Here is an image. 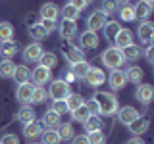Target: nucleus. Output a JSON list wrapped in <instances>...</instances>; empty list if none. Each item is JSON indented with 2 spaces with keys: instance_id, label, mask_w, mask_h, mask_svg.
I'll use <instances>...</instances> for the list:
<instances>
[{
  "instance_id": "obj_22",
  "label": "nucleus",
  "mask_w": 154,
  "mask_h": 144,
  "mask_svg": "<svg viewBox=\"0 0 154 144\" xmlns=\"http://www.w3.org/2000/svg\"><path fill=\"white\" fill-rule=\"evenodd\" d=\"M143 77H144V71L139 65H131V67L125 69V79H127V83H137L139 85L143 81Z\"/></svg>"
},
{
  "instance_id": "obj_9",
  "label": "nucleus",
  "mask_w": 154,
  "mask_h": 144,
  "mask_svg": "<svg viewBox=\"0 0 154 144\" xmlns=\"http://www.w3.org/2000/svg\"><path fill=\"white\" fill-rule=\"evenodd\" d=\"M118 119H119V123L122 125H129V123H133L135 119L139 117V112L133 108V106H123V108H118Z\"/></svg>"
},
{
  "instance_id": "obj_36",
  "label": "nucleus",
  "mask_w": 154,
  "mask_h": 144,
  "mask_svg": "<svg viewBox=\"0 0 154 144\" xmlns=\"http://www.w3.org/2000/svg\"><path fill=\"white\" fill-rule=\"evenodd\" d=\"M38 62H41L38 65H45V67H48V69H52V67L58 65V56L54 54V52H42V56H41Z\"/></svg>"
},
{
  "instance_id": "obj_43",
  "label": "nucleus",
  "mask_w": 154,
  "mask_h": 144,
  "mask_svg": "<svg viewBox=\"0 0 154 144\" xmlns=\"http://www.w3.org/2000/svg\"><path fill=\"white\" fill-rule=\"evenodd\" d=\"M52 112H56L58 115L66 113L67 112V106H66V100H52Z\"/></svg>"
},
{
  "instance_id": "obj_8",
  "label": "nucleus",
  "mask_w": 154,
  "mask_h": 144,
  "mask_svg": "<svg viewBox=\"0 0 154 144\" xmlns=\"http://www.w3.org/2000/svg\"><path fill=\"white\" fill-rule=\"evenodd\" d=\"M135 98H137L141 104H150L152 98H154V88H152V85H148V83L139 85L137 90H135Z\"/></svg>"
},
{
  "instance_id": "obj_28",
  "label": "nucleus",
  "mask_w": 154,
  "mask_h": 144,
  "mask_svg": "<svg viewBox=\"0 0 154 144\" xmlns=\"http://www.w3.org/2000/svg\"><path fill=\"white\" fill-rule=\"evenodd\" d=\"M56 133H58V136H60V140H71V138L75 136L73 134V125L71 123H60L56 127Z\"/></svg>"
},
{
  "instance_id": "obj_24",
  "label": "nucleus",
  "mask_w": 154,
  "mask_h": 144,
  "mask_svg": "<svg viewBox=\"0 0 154 144\" xmlns=\"http://www.w3.org/2000/svg\"><path fill=\"white\" fill-rule=\"evenodd\" d=\"M12 79L16 81L17 85H21V83H27V81L31 79V71H29V67H25V65H16V69H14V75H12Z\"/></svg>"
},
{
  "instance_id": "obj_32",
  "label": "nucleus",
  "mask_w": 154,
  "mask_h": 144,
  "mask_svg": "<svg viewBox=\"0 0 154 144\" xmlns=\"http://www.w3.org/2000/svg\"><path fill=\"white\" fill-rule=\"evenodd\" d=\"M83 102H85V100H83V96H81V94H77V92H69V94H67V98H66L67 112H73V110H77Z\"/></svg>"
},
{
  "instance_id": "obj_48",
  "label": "nucleus",
  "mask_w": 154,
  "mask_h": 144,
  "mask_svg": "<svg viewBox=\"0 0 154 144\" xmlns=\"http://www.w3.org/2000/svg\"><path fill=\"white\" fill-rule=\"evenodd\" d=\"M144 58L148 60V64H152V62H154V46L152 44L146 46V50H144Z\"/></svg>"
},
{
  "instance_id": "obj_13",
  "label": "nucleus",
  "mask_w": 154,
  "mask_h": 144,
  "mask_svg": "<svg viewBox=\"0 0 154 144\" xmlns=\"http://www.w3.org/2000/svg\"><path fill=\"white\" fill-rule=\"evenodd\" d=\"M127 127H129V131L133 133V136H141V134H144V133L148 131V127H150V121H148L146 117H141V115H139V117L135 119L133 123H129Z\"/></svg>"
},
{
  "instance_id": "obj_25",
  "label": "nucleus",
  "mask_w": 154,
  "mask_h": 144,
  "mask_svg": "<svg viewBox=\"0 0 154 144\" xmlns=\"http://www.w3.org/2000/svg\"><path fill=\"white\" fill-rule=\"evenodd\" d=\"M141 48H139V44H129V46H125L122 48V56H123V60H129V62H135V60H139L141 58Z\"/></svg>"
},
{
  "instance_id": "obj_51",
  "label": "nucleus",
  "mask_w": 154,
  "mask_h": 144,
  "mask_svg": "<svg viewBox=\"0 0 154 144\" xmlns=\"http://www.w3.org/2000/svg\"><path fill=\"white\" fill-rule=\"evenodd\" d=\"M64 81H66V83H71V81H75V75H73V73L69 71V73L66 75V79H64Z\"/></svg>"
},
{
  "instance_id": "obj_46",
  "label": "nucleus",
  "mask_w": 154,
  "mask_h": 144,
  "mask_svg": "<svg viewBox=\"0 0 154 144\" xmlns=\"http://www.w3.org/2000/svg\"><path fill=\"white\" fill-rule=\"evenodd\" d=\"M67 4H71L73 8H77V10L81 12V10H85V8H87V6L91 4V0H69Z\"/></svg>"
},
{
  "instance_id": "obj_23",
  "label": "nucleus",
  "mask_w": 154,
  "mask_h": 144,
  "mask_svg": "<svg viewBox=\"0 0 154 144\" xmlns=\"http://www.w3.org/2000/svg\"><path fill=\"white\" fill-rule=\"evenodd\" d=\"M17 119H19V121H21L23 125L35 121V110L31 108V104H25V106H21V108H19V112H17Z\"/></svg>"
},
{
  "instance_id": "obj_29",
  "label": "nucleus",
  "mask_w": 154,
  "mask_h": 144,
  "mask_svg": "<svg viewBox=\"0 0 154 144\" xmlns=\"http://www.w3.org/2000/svg\"><path fill=\"white\" fill-rule=\"evenodd\" d=\"M85 125V131L87 133H94V131H102V119L98 117L96 113H93L89 119L83 123Z\"/></svg>"
},
{
  "instance_id": "obj_7",
  "label": "nucleus",
  "mask_w": 154,
  "mask_h": 144,
  "mask_svg": "<svg viewBox=\"0 0 154 144\" xmlns=\"http://www.w3.org/2000/svg\"><path fill=\"white\" fill-rule=\"evenodd\" d=\"M108 21V17L104 16L100 10H94L93 14H91L89 17H87V27H89V31H93V33H96V31H100V29L104 27V23Z\"/></svg>"
},
{
  "instance_id": "obj_17",
  "label": "nucleus",
  "mask_w": 154,
  "mask_h": 144,
  "mask_svg": "<svg viewBox=\"0 0 154 144\" xmlns=\"http://www.w3.org/2000/svg\"><path fill=\"white\" fill-rule=\"evenodd\" d=\"M60 123H62V117H60L56 112L46 110V112L42 113V119H41V125H42V127H46V129H56Z\"/></svg>"
},
{
  "instance_id": "obj_41",
  "label": "nucleus",
  "mask_w": 154,
  "mask_h": 144,
  "mask_svg": "<svg viewBox=\"0 0 154 144\" xmlns=\"http://www.w3.org/2000/svg\"><path fill=\"white\" fill-rule=\"evenodd\" d=\"M79 10L73 8L71 4H66L64 8H62V17L64 19H69V21H77V17H79Z\"/></svg>"
},
{
  "instance_id": "obj_44",
  "label": "nucleus",
  "mask_w": 154,
  "mask_h": 144,
  "mask_svg": "<svg viewBox=\"0 0 154 144\" xmlns=\"http://www.w3.org/2000/svg\"><path fill=\"white\" fill-rule=\"evenodd\" d=\"M0 144H19V138L12 133H6L2 138H0Z\"/></svg>"
},
{
  "instance_id": "obj_10",
  "label": "nucleus",
  "mask_w": 154,
  "mask_h": 144,
  "mask_svg": "<svg viewBox=\"0 0 154 144\" xmlns=\"http://www.w3.org/2000/svg\"><path fill=\"white\" fill-rule=\"evenodd\" d=\"M137 35H139V40H141V42L150 44L152 37H154V25L148 21V19H144L141 25H139V29H137Z\"/></svg>"
},
{
  "instance_id": "obj_45",
  "label": "nucleus",
  "mask_w": 154,
  "mask_h": 144,
  "mask_svg": "<svg viewBox=\"0 0 154 144\" xmlns=\"http://www.w3.org/2000/svg\"><path fill=\"white\" fill-rule=\"evenodd\" d=\"M38 23L42 25V29H45L48 35H50L52 31H56V21H50V19H42V21H38Z\"/></svg>"
},
{
  "instance_id": "obj_5",
  "label": "nucleus",
  "mask_w": 154,
  "mask_h": 144,
  "mask_svg": "<svg viewBox=\"0 0 154 144\" xmlns=\"http://www.w3.org/2000/svg\"><path fill=\"white\" fill-rule=\"evenodd\" d=\"M85 83L89 85V86H93V88H98L100 85H104V81H106V73L100 67H91L89 69V73H87L85 77Z\"/></svg>"
},
{
  "instance_id": "obj_1",
  "label": "nucleus",
  "mask_w": 154,
  "mask_h": 144,
  "mask_svg": "<svg viewBox=\"0 0 154 144\" xmlns=\"http://www.w3.org/2000/svg\"><path fill=\"white\" fill-rule=\"evenodd\" d=\"M93 100L96 102V106H98V113L100 115H106V117H110V115H116V112H118L119 104H118V96H116L114 92H96L93 96Z\"/></svg>"
},
{
  "instance_id": "obj_37",
  "label": "nucleus",
  "mask_w": 154,
  "mask_h": 144,
  "mask_svg": "<svg viewBox=\"0 0 154 144\" xmlns=\"http://www.w3.org/2000/svg\"><path fill=\"white\" fill-rule=\"evenodd\" d=\"M29 35H31L33 38H37V42H38V40H45V38L48 37V33L42 29L41 23H31V27H29Z\"/></svg>"
},
{
  "instance_id": "obj_11",
  "label": "nucleus",
  "mask_w": 154,
  "mask_h": 144,
  "mask_svg": "<svg viewBox=\"0 0 154 144\" xmlns=\"http://www.w3.org/2000/svg\"><path fill=\"white\" fill-rule=\"evenodd\" d=\"M108 83L112 86V90H119L127 85V79H125V71L123 69H112L108 77Z\"/></svg>"
},
{
  "instance_id": "obj_33",
  "label": "nucleus",
  "mask_w": 154,
  "mask_h": 144,
  "mask_svg": "<svg viewBox=\"0 0 154 144\" xmlns=\"http://www.w3.org/2000/svg\"><path fill=\"white\" fill-rule=\"evenodd\" d=\"M71 117H73V121H77V123H85L87 119L91 117V112L87 110V106H85V102L79 106L77 110H73L71 112Z\"/></svg>"
},
{
  "instance_id": "obj_47",
  "label": "nucleus",
  "mask_w": 154,
  "mask_h": 144,
  "mask_svg": "<svg viewBox=\"0 0 154 144\" xmlns=\"http://www.w3.org/2000/svg\"><path fill=\"white\" fill-rule=\"evenodd\" d=\"M71 144H89V138H87V134H77L71 138Z\"/></svg>"
},
{
  "instance_id": "obj_40",
  "label": "nucleus",
  "mask_w": 154,
  "mask_h": 144,
  "mask_svg": "<svg viewBox=\"0 0 154 144\" xmlns=\"http://www.w3.org/2000/svg\"><path fill=\"white\" fill-rule=\"evenodd\" d=\"M118 8H119L118 0H102V8H100V12L108 17V16H112V14L118 12Z\"/></svg>"
},
{
  "instance_id": "obj_4",
  "label": "nucleus",
  "mask_w": 154,
  "mask_h": 144,
  "mask_svg": "<svg viewBox=\"0 0 154 144\" xmlns=\"http://www.w3.org/2000/svg\"><path fill=\"white\" fill-rule=\"evenodd\" d=\"M31 81L35 86H42L46 83H50L52 81V69H48L45 65H37L35 69L31 71Z\"/></svg>"
},
{
  "instance_id": "obj_2",
  "label": "nucleus",
  "mask_w": 154,
  "mask_h": 144,
  "mask_svg": "<svg viewBox=\"0 0 154 144\" xmlns=\"http://www.w3.org/2000/svg\"><path fill=\"white\" fill-rule=\"evenodd\" d=\"M100 60H102V64L104 67H108L110 71L112 69H119V67L123 65V56H122V50L119 48H116V46H108L106 50L100 54Z\"/></svg>"
},
{
  "instance_id": "obj_6",
  "label": "nucleus",
  "mask_w": 154,
  "mask_h": 144,
  "mask_svg": "<svg viewBox=\"0 0 154 144\" xmlns=\"http://www.w3.org/2000/svg\"><path fill=\"white\" fill-rule=\"evenodd\" d=\"M42 52H45V48L41 46V42H31V44H27L25 48H23L21 56L25 62H38L42 56Z\"/></svg>"
},
{
  "instance_id": "obj_21",
  "label": "nucleus",
  "mask_w": 154,
  "mask_h": 144,
  "mask_svg": "<svg viewBox=\"0 0 154 144\" xmlns=\"http://www.w3.org/2000/svg\"><path fill=\"white\" fill-rule=\"evenodd\" d=\"M64 58L67 60V64H69V65H73V64H77V62H83L85 60V52L81 50L79 46H71V48H67V50L64 52Z\"/></svg>"
},
{
  "instance_id": "obj_38",
  "label": "nucleus",
  "mask_w": 154,
  "mask_h": 144,
  "mask_svg": "<svg viewBox=\"0 0 154 144\" xmlns=\"http://www.w3.org/2000/svg\"><path fill=\"white\" fill-rule=\"evenodd\" d=\"M42 144H60V136H58L56 129H46V131H42Z\"/></svg>"
},
{
  "instance_id": "obj_14",
  "label": "nucleus",
  "mask_w": 154,
  "mask_h": 144,
  "mask_svg": "<svg viewBox=\"0 0 154 144\" xmlns=\"http://www.w3.org/2000/svg\"><path fill=\"white\" fill-rule=\"evenodd\" d=\"M79 46L81 48H89V50L96 48V46H98V35L87 29V31L81 33V37H79Z\"/></svg>"
},
{
  "instance_id": "obj_52",
  "label": "nucleus",
  "mask_w": 154,
  "mask_h": 144,
  "mask_svg": "<svg viewBox=\"0 0 154 144\" xmlns=\"http://www.w3.org/2000/svg\"><path fill=\"white\" fill-rule=\"evenodd\" d=\"M129 2H131V0H118L119 6H123V4H129Z\"/></svg>"
},
{
  "instance_id": "obj_54",
  "label": "nucleus",
  "mask_w": 154,
  "mask_h": 144,
  "mask_svg": "<svg viewBox=\"0 0 154 144\" xmlns=\"http://www.w3.org/2000/svg\"><path fill=\"white\" fill-rule=\"evenodd\" d=\"M37 144H42V142H37Z\"/></svg>"
},
{
  "instance_id": "obj_12",
  "label": "nucleus",
  "mask_w": 154,
  "mask_h": 144,
  "mask_svg": "<svg viewBox=\"0 0 154 144\" xmlns=\"http://www.w3.org/2000/svg\"><path fill=\"white\" fill-rule=\"evenodd\" d=\"M58 33L62 38H73L77 35V21H69V19H62V23L58 25Z\"/></svg>"
},
{
  "instance_id": "obj_53",
  "label": "nucleus",
  "mask_w": 154,
  "mask_h": 144,
  "mask_svg": "<svg viewBox=\"0 0 154 144\" xmlns=\"http://www.w3.org/2000/svg\"><path fill=\"white\" fill-rule=\"evenodd\" d=\"M143 2H152L154 4V0H143Z\"/></svg>"
},
{
  "instance_id": "obj_35",
  "label": "nucleus",
  "mask_w": 154,
  "mask_h": 144,
  "mask_svg": "<svg viewBox=\"0 0 154 144\" xmlns=\"http://www.w3.org/2000/svg\"><path fill=\"white\" fill-rule=\"evenodd\" d=\"M0 54H4L6 58H12L17 54V42L16 40H6L0 42Z\"/></svg>"
},
{
  "instance_id": "obj_15",
  "label": "nucleus",
  "mask_w": 154,
  "mask_h": 144,
  "mask_svg": "<svg viewBox=\"0 0 154 144\" xmlns=\"http://www.w3.org/2000/svg\"><path fill=\"white\" fill-rule=\"evenodd\" d=\"M33 90H35V85H33V83H29V81H27V83L17 85V90H16L17 100H19V102H23V104H27L29 100H31Z\"/></svg>"
},
{
  "instance_id": "obj_18",
  "label": "nucleus",
  "mask_w": 154,
  "mask_h": 144,
  "mask_svg": "<svg viewBox=\"0 0 154 144\" xmlns=\"http://www.w3.org/2000/svg\"><path fill=\"white\" fill-rule=\"evenodd\" d=\"M114 42H116V48H125V46H129V44H133V33L129 31V29H119V33L116 35L114 38Z\"/></svg>"
},
{
  "instance_id": "obj_50",
  "label": "nucleus",
  "mask_w": 154,
  "mask_h": 144,
  "mask_svg": "<svg viewBox=\"0 0 154 144\" xmlns=\"http://www.w3.org/2000/svg\"><path fill=\"white\" fill-rule=\"evenodd\" d=\"M125 144H146V142H144L141 136H131V138H129V140L125 142Z\"/></svg>"
},
{
  "instance_id": "obj_49",
  "label": "nucleus",
  "mask_w": 154,
  "mask_h": 144,
  "mask_svg": "<svg viewBox=\"0 0 154 144\" xmlns=\"http://www.w3.org/2000/svg\"><path fill=\"white\" fill-rule=\"evenodd\" d=\"M85 106H87V110L91 112V115H93V113H98V106H96L94 100H89V102H85Z\"/></svg>"
},
{
  "instance_id": "obj_30",
  "label": "nucleus",
  "mask_w": 154,
  "mask_h": 144,
  "mask_svg": "<svg viewBox=\"0 0 154 144\" xmlns=\"http://www.w3.org/2000/svg\"><path fill=\"white\" fill-rule=\"evenodd\" d=\"M118 12H119V19L122 21H135V6L133 4H123L122 8H118Z\"/></svg>"
},
{
  "instance_id": "obj_31",
  "label": "nucleus",
  "mask_w": 154,
  "mask_h": 144,
  "mask_svg": "<svg viewBox=\"0 0 154 144\" xmlns=\"http://www.w3.org/2000/svg\"><path fill=\"white\" fill-rule=\"evenodd\" d=\"M14 69H16V64H14L10 58H6V60L0 62V77H4V79H12Z\"/></svg>"
},
{
  "instance_id": "obj_39",
  "label": "nucleus",
  "mask_w": 154,
  "mask_h": 144,
  "mask_svg": "<svg viewBox=\"0 0 154 144\" xmlns=\"http://www.w3.org/2000/svg\"><path fill=\"white\" fill-rule=\"evenodd\" d=\"M46 98H48V94H46L45 86H35V90H33V94H31V100H29V102L37 106V104H42Z\"/></svg>"
},
{
  "instance_id": "obj_20",
  "label": "nucleus",
  "mask_w": 154,
  "mask_h": 144,
  "mask_svg": "<svg viewBox=\"0 0 154 144\" xmlns=\"http://www.w3.org/2000/svg\"><path fill=\"white\" fill-rule=\"evenodd\" d=\"M152 8H154V4L152 2H143V0H139L137 4H135V17H139V19H148L150 17V14H152Z\"/></svg>"
},
{
  "instance_id": "obj_27",
  "label": "nucleus",
  "mask_w": 154,
  "mask_h": 144,
  "mask_svg": "<svg viewBox=\"0 0 154 144\" xmlns=\"http://www.w3.org/2000/svg\"><path fill=\"white\" fill-rule=\"evenodd\" d=\"M91 65L87 60H83V62H77V64H73L71 65V73L75 75V79H83V77L89 73V69H91Z\"/></svg>"
},
{
  "instance_id": "obj_3",
  "label": "nucleus",
  "mask_w": 154,
  "mask_h": 144,
  "mask_svg": "<svg viewBox=\"0 0 154 144\" xmlns=\"http://www.w3.org/2000/svg\"><path fill=\"white\" fill-rule=\"evenodd\" d=\"M69 83H66L64 79H54L50 81V86H48V98L52 100H66L67 94H69Z\"/></svg>"
},
{
  "instance_id": "obj_42",
  "label": "nucleus",
  "mask_w": 154,
  "mask_h": 144,
  "mask_svg": "<svg viewBox=\"0 0 154 144\" xmlns=\"http://www.w3.org/2000/svg\"><path fill=\"white\" fill-rule=\"evenodd\" d=\"M87 138H89V144H104L106 136L102 131H94V133H87Z\"/></svg>"
},
{
  "instance_id": "obj_26",
  "label": "nucleus",
  "mask_w": 154,
  "mask_h": 144,
  "mask_svg": "<svg viewBox=\"0 0 154 144\" xmlns=\"http://www.w3.org/2000/svg\"><path fill=\"white\" fill-rule=\"evenodd\" d=\"M119 29H122V25H119V21H106L102 31H104V38L106 40H114L116 35L119 33Z\"/></svg>"
},
{
  "instance_id": "obj_19",
  "label": "nucleus",
  "mask_w": 154,
  "mask_h": 144,
  "mask_svg": "<svg viewBox=\"0 0 154 144\" xmlns=\"http://www.w3.org/2000/svg\"><path fill=\"white\" fill-rule=\"evenodd\" d=\"M42 125L37 121H31V123H27V125H23V136L25 138H29V140H33V138H37V136H41L42 134Z\"/></svg>"
},
{
  "instance_id": "obj_34",
  "label": "nucleus",
  "mask_w": 154,
  "mask_h": 144,
  "mask_svg": "<svg viewBox=\"0 0 154 144\" xmlns=\"http://www.w3.org/2000/svg\"><path fill=\"white\" fill-rule=\"evenodd\" d=\"M14 25L8 21H0V42L6 40H14Z\"/></svg>"
},
{
  "instance_id": "obj_16",
  "label": "nucleus",
  "mask_w": 154,
  "mask_h": 144,
  "mask_svg": "<svg viewBox=\"0 0 154 144\" xmlns=\"http://www.w3.org/2000/svg\"><path fill=\"white\" fill-rule=\"evenodd\" d=\"M58 16H60V8L54 2H46L41 6V17L42 19H50V21H56Z\"/></svg>"
}]
</instances>
